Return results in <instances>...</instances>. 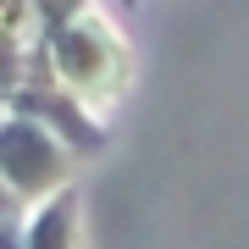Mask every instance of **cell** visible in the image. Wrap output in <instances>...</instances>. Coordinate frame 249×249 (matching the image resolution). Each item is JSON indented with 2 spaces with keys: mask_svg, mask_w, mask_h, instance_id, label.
<instances>
[{
  "mask_svg": "<svg viewBox=\"0 0 249 249\" xmlns=\"http://www.w3.org/2000/svg\"><path fill=\"white\" fill-rule=\"evenodd\" d=\"M45 50L55 61V78H61L78 100H111L127 83V55L116 45V34L100 17H89V11L72 28H61L55 39H45Z\"/></svg>",
  "mask_w": 249,
  "mask_h": 249,
  "instance_id": "cell-1",
  "label": "cell"
},
{
  "mask_svg": "<svg viewBox=\"0 0 249 249\" xmlns=\"http://www.w3.org/2000/svg\"><path fill=\"white\" fill-rule=\"evenodd\" d=\"M6 188H11V205H34V199H50L61 194L67 172H72V144L61 133H50V122L17 111L6 122Z\"/></svg>",
  "mask_w": 249,
  "mask_h": 249,
  "instance_id": "cell-2",
  "label": "cell"
},
{
  "mask_svg": "<svg viewBox=\"0 0 249 249\" xmlns=\"http://www.w3.org/2000/svg\"><path fill=\"white\" fill-rule=\"evenodd\" d=\"M11 106L28 111V116H39V122H50L55 133H61L72 150H100L106 144V133L83 116L78 100H67V94H55L45 78H34V83H11Z\"/></svg>",
  "mask_w": 249,
  "mask_h": 249,
  "instance_id": "cell-3",
  "label": "cell"
},
{
  "mask_svg": "<svg viewBox=\"0 0 249 249\" xmlns=\"http://www.w3.org/2000/svg\"><path fill=\"white\" fill-rule=\"evenodd\" d=\"M72 238H78V194L61 188V194H50V205H39L22 244L28 249H72Z\"/></svg>",
  "mask_w": 249,
  "mask_h": 249,
  "instance_id": "cell-4",
  "label": "cell"
},
{
  "mask_svg": "<svg viewBox=\"0 0 249 249\" xmlns=\"http://www.w3.org/2000/svg\"><path fill=\"white\" fill-rule=\"evenodd\" d=\"M83 17V0H34V22H39V39H55L61 28H72Z\"/></svg>",
  "mask_w": 249,
  "mask_h": 249,
  "instance_id": "cell-5",
  "label": "cell"
}]
</instances>
